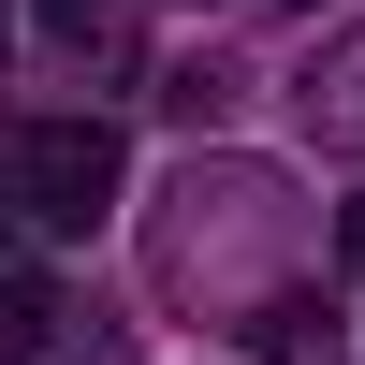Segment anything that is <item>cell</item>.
<instances>
[{
  "label": "cell",
  "mask_w": 365,
  "mask_h": 365,
  "mask_svg": "<svg viewBox=\"0 0 365 365\" xmlns=\"http://www.w3.org/2000/svg\"><path fill=\"white\" fill-rule=\"evenodd\" d=\"M0 161H15V190H29V234H88L117 205V132L103 117H29Z\"/></svg>",
  "instance_id": "6da1fadb"
},
{
  "label": "cell",
  "mask_w": 365,
  "mask_h": 365,
  "mask_svg": "<svg viewBox=\"0 0 365 365\" xmlns=\"http://www.w3.org/2000/svg\"><path fill=\"white\" fill-rule=\"evenodd\" d=\"M292 103H307V132H322V146H365V29H336V44L292 73Z\"/></svg>",
  "instance_id": "7a4b0ae2"
},
{
  "label": "cell",
  "mask_w": 365,
  "mask_h": 365,
  "mask_svg": "<svg viewBox=\"0 0 365 365\" xmlns=\"http://www.w3.org/2000/svg\"><path fill=\"white\" fill-rule=\"evenodd\" d=\"M58 351H73V307H58V278L0 263V365H58Z\"/></svg>",
  "instance_id": "3957f363"
},
{
  "label": "cell",
  "mask_w": 365,
  "mask_h": 365,
  "mask_svg": "<svg viewBox=\"0 0 365 365\" xmlns=\"http://www.w3.org/2000/svg\"><path fill=\"white\" fill-rule=\"evenodd\" d=\"M322 322H336V307H322V292H307V278H292V292H263V307H249V322H234V336H249L263 365H307V351H322Z\"/></svg>",
  "instance_id": "277c9868"
},
{
  "label": "cell",
  "mask_w": 365,
  "mask_h": 365,
  "mask_svg": "<svg viewBox=\"0 0 365 365\" xmlns=\"http://www.w3.org/2000/svg\"><path fill=\"white\" fill-rule=\"evenodd\" d=\"M44 29L58 44H117V0H44Z\"/></svg>",
  "instance_id": "5b68a950"
},
{
  "label": "cell",
  "mask_w": 365,
  "mask_h": 365,
  "mask_svg": "<svg viewBox=\"0 0 365 365\" xmlns=\"http://www.w3.org/2000/svg\"><path fill=\"white\" fill-rule=\"evenodd\" d=\"M15 234H29V190H15V161H0V263H15Z\"/></svg>",
  "instance_id": "8992f818"
},
{
  "label": "cell",
  "mask_w": 365,
  "mask_h": 365,
  "mask_svg": "<svg viewBox=\"0 0 365 365\" xmlns=\"http://www.w3.org/2000/svg\"><path fill=\"white\" fill-rule=\"evenodd\" d=\"M336 249H351V278H365V190H351V220H336Z\"/></svg>",
  "instance_id": "52a82bcc"
}]
</instances>
